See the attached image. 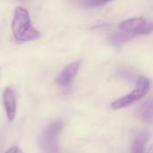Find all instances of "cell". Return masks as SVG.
Returning <instances> with one entry per match:
<instances>
[{"label": "cell", "instance_id": "cell-1", "mask_svg": "<svg viewBox=\"0 0 153 153\" xmlns=\"http://www.w3.org/2000/svg\"><path fill=\"white\" fill-rule=\"evenodd\" d=\"M12 31L19 41H30L39 38L40 33L31 24L29 12L22 6H17L12 22Z\"/></svg>", "mask_w": 153, "mask_h": 153}, {"label": "cell", "instance_id": "cell-2", "mask_svg": "<svg viewBox=\"0 0 153 153\" xmlns=\"http://www.w3.org/2000/svg\"><path fill=\"white\" fill-rule=\"evenodd\" d=\"M63 129L62 121L48 125L39 137V145L44 153H59V134Z\"/></svg>", "mask_w": 153, "mask_h": 153}, {"label": "cell", "instance_id": "cell-3", "mask_svg": "<svg viewBox=\"0 0 153 153\" xmlns=\"http://www.w3.org/2000/svg\"><path fill=\"white\" fill-rule=\"evenodd\" d=\"M149 90H150V82L148 79H146L145 77L139 78L136 83V88L129 94L115 100L111 104L112 109L114 110L122 109L138 102L139 100H141L143 98L146 96Z\"/></svg>", "mask_w": 153, "mask_h": 153}, {"label": "cell", "instance_id": "cell-4", "mask_svg": "<svg viewBox=\"0 0 153 153\" xmlns=\"http://www.w3.org/2000/svg\"><path fill=\"white\" fill-rule=\"evenodd\" d=\"M119 29L133 35L149 34L153 31V22L143 17L130 18L123 21L119 24Z\"/></svg>", "mask_w": 153, "mask_h": 153}, {"label": "cell", "instance_id": "cell-5", "mask_svg": "<svg viewBox=\"0 0 153 153\" xmlns=\"http://www.w3.org/2000/svg\"><path fill=\"white\" fill-rule=\"evenodd\" d=\"M80 67V62L75 61L67 65L56 78V82L61 86H68L74 81Z\"/></svg>", "mask_w": 153, "mask_h": 153}, {"label": "cell", "instance_id": "cell-6", "mask_svg": "<svg viewBox=\"0 0 153 153\" xmlns=\"http://www.w3.org/2000/svg\"><path fill=\"white\" fill-rule=\"evenodd\" d=\"M3 103L8 120L9 121L13 120L16 114V100H15L14 91L11 88H6L4 91Z\"/></svg>", "mask_w": 153, "mask_h": 153}, {"label": "cell", "instance_id": "cell-7", "mask_svg": "<svg viewBox=\"0 0 153 153\" xmlns=\"http://www.w3.org/2000/svg\"><path fill=\"white\" fill-rule=\"evenodd\" d=\"M140 118L146 124L153 123V98L149 99L139 108Z\"/></svg>", "mask_w": 153, "mask_h": 153}, {"label": "cell", "instance_id": "cell-8", "mask_svg": "<svg viewBox=\"0 0 153 153\" xmlns=\"http://www.w3.org/2000/svg\"><path fill=\"white\" fill-rule=\"evenodd\" d=\"M146 142H147V135L145 134H139L133 143L132 153H144Z\"/></svg>", "mask_w": 153, "mask_h": 153}, {"label": "cell", "instance_id": "cell-9", "mask_svg": "<svg viewBox=\"0 0 153 153\" xmlns=\"http://www.w3.org/2000/svg\"><path fill=\"white\" fill-rule=\"evenodd\" d=\"M134 35L133 34H130V33H127V32H125L123 34H120V33H117L115 35H113L111 37V41L113 43H119V42H124V41H126L128 40L129 39L133 38Z\"/></svg>", "mask_w": 153, "mask_h": 153}, {"label": "cell", "instance_id": "cell-10", "mask_svg": "<svg viewBox=\"0 0 153 153\" xmlns=\"http://www.w3.org/2000/svg\"><path fill=\"white\" fill-rule=\"evenodd\" d=\"M108 2H104V1H100V0H89V1H84L83 4H85L86 7H99L101 5L106 4Z\"/></svg>", "mask_w": 153, "mask_h": 153}, {"label": "cell", "instance_id": "cell-11", "mask_svg": "<svg viewBox=\"0 0 153 153\" xmlns=\"http://www.w3.org/2000/svg\"><path fill=\"white\" fill-rule=\"evenodd\" d=\"M4 153H23L21 149H19L18 147L16 146H13V147H11L9 150H7Z\"/></svg>", "mask_w": 153, "mask_h": 153}]
</instances>
